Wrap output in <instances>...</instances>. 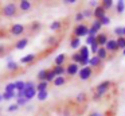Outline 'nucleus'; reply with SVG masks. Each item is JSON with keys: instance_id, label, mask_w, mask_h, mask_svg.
I'll return each mask as SVG.
<instances>
[{"instance_id": "6e6552de", "label": "nucleus", "mask_w": 125, "mask_h": 116, "mask_svg": "<svg viewBox=\"0 0 125 116\" xmlns=\"http://www.w3.org/2000/svg\"><path fill=\"white\" fill-rule=\"evenodd\" d=\"M66 66V74L69 76V77H74V76L78 74L79 72V65L78 64H74V62H69L67 65H65Z\"/></svg>"}, {"instance_id": "a211bd4d", "label": "nucleus", "mask_w": 125, "mask_h": 116, "mask_svg": "<svg viewBox=\"0 0 125 116\" xmlns=\"http://www.w3.org/2000/svg\"><path fill=\"white\" fill-rule=\"evenodd\" d=\"M66 59H67V55H66V54H59V55H57L54 59V66H63Z\"/></svg>"}, {"instance_id": "2eb2a0df", "label": "nucleus", "mask_w": 125, "mask_h": 116, "mask_svg": "<svg viewBox=\"0 0 125 116\" xmlns=\"http://www.w3.org/2000/svg\"><path fill=\"white\" fill-rule=\"evenodd\" d=\"M28 45V38L24 37V38H20L19 40H16L14 45V49H16V50H23V49H26Z\"/></svg>"}, {"instance_id": "dca6fc26", "label": "nucleus", "mask_w": 125, "mask_h": 116, "mask_svg": "<svg viewBox=\"0 0 125 116\" xmlns=\"http://www.w3.org/2000/svg\"><path fill=\"white\" fill-rule=\"evenodd\" d=\"M7 72H10L11 74H16V73H19L20 72V69H19V65L16 64V62H14V61H8V64H7Z\"/></svg>"}, {"instance_id": "b1692460", "label": "nucleus", "mask_w": 125, "mask_h": 116, "mask_svg": "<svg viewBox=\"0 0 125 116\" xmlns=\"http://www.w3.org/2000/svg\"><path fill=\"white\" fill-rule=\"evenodd\" d=\"M79 46H81V39L71 35V38H70V47L71 49H78Z\"/></svg>"}, {"instance_id": "09e8293b", "label": "nucleus", "mask_w": 125, "mask_h": 116, "mask_svg": "<svg viewBox=\"0 0 125 116\" xmlns=\"http://www.w3.org/2000/svg\"><path fill=\"white\" fill-rule=\"evenodd\" d=\"M63 3L65 4H74V3H77V0H63Z\"/></svg>"}, {"instance_id": "f3484780", "label": "nucleus", "mask_w": 125, "mask_h": 116, "mask_svg": "<svg viewBox=\"0 0 125 116\" xmlns=\"http://www.w3.org/2000/svg\"><path fill=\"white\" fill-rule=\"evenodd\" d=\"M78 53L81 54L82 59H85V61H89L90 59V50H89L87 46H81L79 50H78Z\"/></svg>"}, {"instance_id": "f704fd0d", "label": "nucleus", "mask_w": 125, "mask_h": 116, "mask_svg": "<svg viewBox=\"0 0 125 116\" xmlns=\"http://www.w3.org/2000/svg\"><path fill=\"white\" fill-rule=\"evenodd\" d=\"M36 96H38L39 101H44V100L47 99V96H49V92H47V90H44V92H38V93H36Z\"/></svg>"}, {"instance_id": "ea45409f", "label": "nucleus", "mask_w": 125, "mask_h": 116, "mask_svg": "<svg viewBox=\"0 0 125 116\" xmlns=\"http://www.w3.org/2000/svg\"><path fill=\"white\" fill-rule=\"evenodd\" d=\"M74 19H75V22L77 23H83V20H85V18H83V15H82V12H77L75 13V16H74Z\"/></svg>"}, {"instance_id": "cd10ccee", "label": "nucleus", "mask_w": 125, "mask_h": 116, "mask_svg": "<svg viewBox=\"0 0 125 116\" xmlns=\"http://www.w3.org/2000/svg\"><path fill=\"white\" fill-rule=\"evenodd\" d=\"M15 90H16L15 82H10V84H7L6 88H4V92H7V93H11V94H16V93H15Z\"/></svg>"}, {"instance_id": "412c9836", "label": "nucleus", "mask_w": 125, "mask_h": 116, "mask_svg": "<svg viewBox=\"0 0 125 116\" xmlns=\"http://www.w3.org/2000/svg\"><path fill=\"white\" fill-rule=\"evenodd\" d=\"M67 82V78L65 76H59V77H55V80L52 81V85L54 86H62Z\"/></svg>"}, {"instance_id": "72a5a7b5", "label": "nucleus", "mask_w": 125, "mask_h": 116, "mask_svg": "<svg viewBox=\"0 0 125 116\" xmlns=\"http://www.w3.org/2000/svg\"><path fill=\"white\" fill-rule=\"evenodd\" d=\"M114 35H116L117 38H121V37H124V27H116V28H114Z\"/></svg>"}, {"instance_id": "49530a36", "label": "nucleus", "mask_w": 125, "mask_h": 116, "mask_svg": "<svg viewBox=\"0 0 125 116\" xmlns=\"http://www.w3.org/2000/svg\"><path fill=\"white\" fill-rule=\"evenodd\" d=\"M89 116H105V115L101 113V112H98V111H93V112L89 113Z\"/></svg>"}, {"instance_id": "a19ab883", "label": "nucleus", "mask_w": 125, "mask_h": 116, "mask_svg": "<svg viewBox=\"0 0 125 116\" xmlns=\"http://www.w3.org/2000/svg\"><path fill=\"white\" fill-rule=\"evenodd\" d=\"M100 22H101V24H102V26H109V24H110V18H109L108 15H105L104 18L100 19Z\"/></svg>"}, {"instance_id": "a878e982", "label": "nucleus", "mask_w": 125, "mask_h": 116, "mask_svg": "<svg viewBox=\"0 0 125 116\" xmlns=\"http://www.w3.org/2000/svg\"><path fill=\"white\" fill-rule=\"evenodd\" d=\"M100 5H101V7H102L105 11H108V10H110V8L114 5V1H113V0H102Z\"/></svg>"}, {"instance_id": "37998d69", "label": "nucleus", "mask_w": 125, "mask_h": 116, "mask_svg": "<svg viewBox=\"0 0 125 116\" xmlns=\"http://www.w3.org/2000/svg\"><path fill=\"white\" fill-rule=\"evenodd\" d=\"M1 96H3V100H11L14 97H16V94H11V93H7V92H3Z\"/></svg>"}, {"instance_id": "e433bc0d", "label": "nucleus", "mask_w": 125, "mask_h": 116, "mask_svg": "<svg viewBox=\"0 0 125 116\" xmlns=\"http://www.w3.org/2000/svg\"><path fill=\"white\" fill-rule=\"evenodd\" d=\"M98 49H100V46H98V43L97 42H93L92 45H90V53H93V55H95L97 54V51H98Z\"/></svg>"}, {"instance_id": "603ef678", "label": "nucleus", "mask_w": 125, "mask_h": 116, "mask_svg": "<svg viewBox=\"0 0 125 116\" xmlns=\"http://www.w3.org/2000/svg\"><path fill=\"white\" fill-rule=\"evenodd\" d=\"M124 37H125V27H124Z\"/></svg>"}, {"instance_id": "0eeeda50", "label": "nucleus", "mask_w": 125, "mask_h": 116, "mask_svg": "<svg viewBox=\"0 0 125 116\" xmlns=\"http://www.w3.org/2000/svg\"><path fill=\"white\" fill-rule=\"evenodd\" d=\"M93 73H94V72H93V69L90 66H85V67H81V69H79L78 77H79V80H81V81H87V80L92 78Z\"/></svg>"}, {"instance_id": "7c9ffc66", "label": "nucleus", "mask_w": 125, "mask_h": 116, "mask_svg": "<svg viewBox=\"0 0 125 116\" xmlns=\"http://www.w3.org/2000/svg\"><path fill=\"white\" fill-rule=\"evenodd\" d=\"M90 27H92V28H94L97 32H100V30L102 28V24H101V22H100V20L94 19V20H93V23L90 24Z\"/></svg>"}, {"instance_id": "a18cd8bd", "label": "nucleus", "mask_w": 125, "mask_h": 116, "mask_svg": "<svg viewBox=\"0 0 125 116\" xmlns=\"http://www.w3.org/2000/svg\"><path fill=\"white\" fill-rule=\"evenodd\" d=\"M93 42H95V37H92V35H87L86 37V45L90 46Z\"/></svg>"}, {"instance_id": "2f4dec72", "label": "nucleus", "mask_w": 125, "mask_h": 116, "mask_svg": "<svg viewBox=\"0 0 125 116\" xmlns=\"http://www.w3.org/2000/svg\"><path fill=\"white\" fill-rule=\"evenodd\" d=\"M46 74H47V69L39 70L38 74H36V78H38V81H44V80H46Z\"/></svg>"}, {"instance_id": "f03ea898", "label": "nucleus", "mask_w": 125, "mask_h": 116, "mask_svg": "<svg viewBox=\"0 0 125 116\" xmlns=\"http://www.w3.org/2000/svg\"><path fill=\"white\" fill-rule=\"evenodd\" d=\"M112 85H113V82L109 80H105L102 81V82H100L97 86L94 88V94H93V100L94 101H98L100 99H102L104 94H106L109 90H110Z\"/></svg>"}, {"instance_id": "f257e3e1", "label": "nucleus", "mask_w": 125, "mask_h": 116, "mask_svg": "<svg viewBox=\"0 0 125 116\" xmlns=\"http://www.w3.org/2000/svg\"><path fill=\"white\" fill-rule=\"evenodd\" d=\"M0 15L6 19H14L20 15L19 8L16 3H6L3 7L0 8Z\"/></svg>"}, {"instance_id": "8fccbe9b", "label": "nucleus", "mask_w": 125, "mask_h": 116, "mask_svg": "<svg viewBox=\"0 0 125 116\" xmlns=\"http://www.w3.org/2000/svg\"><path fill=\"white\" fill-rule=\"evenodd\" d=\"M1 100H3V96H1V93H0V103H1Z\"/></svg>"}, {"instance_id": "79ce46f5", "label": "nucleus", "mask_w": 125, "mask_h": 116, "mask_svg": "<svg viewBox=\"0 0 125 116\" xmlns=\"http://www.w3.org/2000/svg\"><path fill=\"white\" fill-rule=\"evenodd\" d=\"M28 103L27 99H24V97H20V99H16V104L19 105V107H24L26 104Z\"/></svg>"}, {"instance_id": "5701e85b", "label": "nucleus", "mask_w": 125, "mask_h": 116, "mask_svg": "<svg viewBox=\"0 0 125 116\" xmlns=\"http://www.w3.org/2000/svg\"><path fill=\"white\" fill-rule=\"evenodd\" d=\"M87 100V94L85 93V92H81V93H78L75 96V103L77 104H83V103H86Z\"/></svg>"}, {"instance_id": "c756f323", "label": "nucleus", "mask_w": 125, "mask_h": 116, "mask_svg": "<svg viewBox=\"0 0 125 116\" xmlns=\"http://www.w3.org/2000/svg\"><path fill=\"white\" fill-rule=\"evenodd\" d=\"M55 80V74L54 72H52L51 69H47V74H46V82H52V81Z\"/></svg>"}, {"instance_id": "9d476101", "label": "nucleus", "mask_w": 125, "mask_h": 116, "mask_svg": "<svg viewBox=\"0 0 125 116\" xmlns=\"http://www.w3.org/2000/svg\"><path fill=\"white\" fill-rule=\"evenodd\" d=\"M109 40V35L106 32H98L97 37H95V42L98 43L100 47H105V45L108 43Z\"/></svg>"}, {"instance_id": "de8ad7c7", "label": "nucleus", "mask_w": 125, "mask_h": 116, "mask_svg": "<svg viewBox=\"0 0 125 116\" xmlns=\"http://www.w3.org/2000/svg\"><path fill=\"white\" fill-rule=\"evenodd\" d=\"M89 5H90V7H97V5H98V1H95V0H92V1H89Z\"/></svg>"}, {"instance_id": "ddd939ff", "label": "nucleus", "mask_w": 125, "mask_h": 116, "mask_svg": "<svg viewBox=\"0 0 125 116\" xmlns=\"http://www.w3.org/2000/svg\"><path fill=\"white\" fill-rule=\"evenodd\" d=\"M35 59H36V54L31 53V54H27V55L22 57V58H20V64H23V65H32L34 62H35Z\"/></svg>"}, {"instance_id": "864d4df0", "label": "nucleus", "mask_w": 125, "mask_h": 116, "mask_svg": "<svg viewBox=\"0 0 125 116\" xmlns=\"http://www.w3.org/2000/svg\"><path fill=\"white\" fill-rule=\"evenodd\" d=\"M0 116H1V115H0Z\"/></svg>"}, {"instance_id": "c85d7f7f", "label": "nucleus", "mask_w": 125, "mask_h": 116, "mask_svg": "<svg viewBox=\"0 0 125 116\" xmlns=\"http://www.w3.org/2000/svg\"><path fill=\"white\" fill-rule=\"evenodd\" d=\"M71 62H74V64H81V61H82V57H81V54L78 53V51H75V53H73L71 54Z\"/></svg>"}, {"instance_id": "c03bdc74", "label": "nucleus", "mask_w": 125, "mask_h": 116, "mask_svg": "<svg viewBox=\"0 0 125 116\" xmlns=\"http://www.w3.org/2000/svg\"><path fill=\"white\" fill-rule=\"evenodd\" d=\"M18 109H19V105H18L16 103H15V104H11L8 108H7V111H8V112H16Z\"/></svg>"}, {"instance_id": "1a4fd4ad", "label": "nucleus", "mask_w": 125, "mask_h": 116, "mask_svg": "<svg viewBox=\"0 0 125 116\" xmlns=\"http://www.w3.org/2000/svg\"><path fill=\"white\" fill-rule=\"evenodd\" d=\"M16 4L19 8V12H28L32 8V1H30V0H20Z\"/></svg>"}, {"instance_id": "bb28decb", "label": "nucleus", "mask_w": 125, "mask_h": 116, "mask_svg": "<svg viewBox=\"0 0 125 116\" xmlns=\"http://www.w3.org/2000/svg\"><path fill=\"white\" fill-rule=\"evenodd\" d=\"M125 11V1L124 0H118L116 3V12L117 13H122Z\"/></svg>"}, {"instance_id": "423d86ee", "label": "nucleus", "mask_w": 125, "mask_h": 116, "mask_svg": "<svg viewBox=\"0 0 125 116\" xmlns=\"http://www.w3.org/2000/svg\"><path fill=\"white\" fill-rule=\"evenodd\" d=\"M87 32H89V26L85 23H79L73 28V37H77V38L87 37Z\"/></svg>"}, {"instance_id": "4468645a", "label": "nucleus", "mask_w": 125, "mask_h": 116, "mask_svg": "<svg viewBox=\"0 0 125 116\" xmlns=\"http://www.w3.org/2000/svg\"><path fill=\"white\" fill-rule=\"evenodd\" d=\"M106 15V11L104 10L102 7H101L100 4L97 5V7L93 10V16H94V19H97V20H100L101 18H104V16Z\"/></svg>"}, {"instance_id": "473e14b6", "label": "nucleus", "mask_w": 125, "mask_h": 116, "mask_svg": "<svg viewBox=\"0 0 125 116\" xmlns=\"http://www.w3.org/2000/svg\"><path fill=\"white\" fill-rule=\"evenodd\" d=\"M10 53V47L7 45H0V57H4Z\"/></svg>"}, {"instance_id": "7ed1b4c3", "label": "nucleus", "mask_w": 125, "mask_h": 116, "mask_svg": "<svg viewBox=\"0 0 125 116\" xmlns=\"http://www.w3.org/2000/svg\"><path fill=\"white\" fill-rule=\"evenodd\" d=\"M41 30H42V23L38 20L30 22V23L26 24V35H27V38L28 37H35Z\"/></svg>"}, {"instance_id": "6ab92c4d", "label": "nucleus", "mask_w": 125, "mask_h": 116, "mask_svg": "<svg viewBox=\"0 0 125 116\" xmlns=\"http://www.w3.org/2000/svg\"><path fill=\"white\" fill-rule=\"evenodd\" d=\"M51 70L54 72L55 77H59V76H65L66 74V66H52Z\"/></svg>"}, {"instance_id": "c9c22d12", "label": "nucleus", "mask_w": 125, "mask_h": 116, "mask_svg": "<svg viewBox=\"0 0 125 116\" xmlns=\"http://www.w3.org/2000/svg\"><path fill=\"white\" fill-rule=\"evenodd\" d=\"M116 42H117V46H118V49H122V50H124V49H125V37L117 38Z\"/></svg>"}, {"instance_id": "9b49d317", "label": "nucleus", "mask_w": 125, "mask_h": 116, "mask_svg": "<svg viewBox=\"0 0 125 116\" xmlns=\"http://www.w3.org/2000/svg\"><path fill=\"white\" fill-rule=\"evenodd\" d=\"M105 49H106V51H108V53H112V54H116L117 51L120 50L114 38H113V39H109V40H108V43L105 45Z\"/></svg>"}, {"instance_id": "20e7f679", "label": "nucleus", "mask_w": 125, "mask_h": 116, "mask_svg": "<svg viewBox=\"0 0 125 116\" xmlns=\"http://www.w3.org/2000/svg\"><path fill=\"white\" fill-rule=\"evenodd\" d=\"M36 84H34V81H27L26 82V88L23 90V97L27 100H31L36 96Z\"/></svg>"}, {"instance_id": "4be33fe9", "label": "nucleus", "mask_w": 125, "mask_h": 116, "mask_svg": "<svg viewBox=\"0 0 125 116\" xmlns=\"http://www.w3.org/2000/svg\"><path fill=\"white\" fill-rule=\"evenodd\" d=\"M62 27H63V20H54L50 24V30H52V31H59Z\"/></svg>"}, {"instance_id": "3c124183", "label": "nucleus", "mask_w": 125, "mask_h": 116, "mask_svg": "<svg viewBox=\"0 0 125 116\" xmlns=\"http://www.w3.org/2000/svg\"><path fill=\"white\" fill-rule=\"evenodd\" d=\"M122 54H124V57H125V49H124V50H122Z\"/></svg>"}, {"instance_id": "4c0bfd02", "label": "nucleus", "mask_w": 125, "mask_h": 116, "mask_svg": "<svg viewBox=\"0 0 125 116\" xmlns=\"http://www.w3.org/2000/svg\"><path fill=\"white\" fill-rule=\"evenodd\" d=\"M15 86H16L18 92H22V90H24V88H26V82H23V81H16V82H15Z\"/></svg>"}, {"instance_id": "f8f14e48", "label": "nucleus", "mask_w": 125, "mask_h": 116, "mask_svg": "<svg viewBox=\"0 0 125 116\" xmlns=\"http://www.w3.org/2000/svg\"><path fill=\"white\" fill-rule=\"evenodd\" d=\"M102 62L104 61H101L97 55H93V57H90V59H89V66L92 67L93 70H94V69H100V67L102 66Z\"/></svg>"}, {"instance_id": "aec40b11", "label": "nucleus", "mask_w": 125, "mask_h": 116, "mask_svg": "<svg viewBox=\"0 0 125 116\" xmlns=\"http://www.w3.org/2000/svg\"><path fill=\"white\" fill-rule=\"evenodd\" d=\"M95 55H97L101 61H105V59L109 58V53L106 51L105 47H100V49H98V51H97V54H95Z\"/></svg>"}, {"instance_id": "393cba45", "label": "nucleus", "mask_w": 125, "mask_h": 116, "mask_svg": "<svg viewBox=\"0 0 125 116\" xmlns=\"http://www.w3.org/2000/svg\"><path fill=\"white\" fill-rule=\"evenodd\" d=\"M47 88H49V82H46V81H39L36 84V92H44L47 90Z\"/></svg>"}, {"instance_id": "39448f33", "label": "nucleus", "mask_w": 125, "mask_h": 116, "mask_svg": "<svg viewBox=\"0 0 125 116\" xmlns=\"http://www.w3.org/2000/svg\"><path fill=\"white\" fill-rule=\"evenodd\" d=\"M8 34L12 37H22L26 34V24L22 23H14L8 27Z\"/></svg>"}, {"instance_id": "58836bf2", "label": "nucleus", "mask_w": 125, "mask_h": 116, "mask_svg": "<svg viewBox=\"0 0 125 116\" xmlns=\"http://www.w3.org/2000/svg\"><path fill=\"white\" fill-rule=\"evenodd\" d=\"M81 12H82V15H83V18H85V19L92 18V16H93V10H90V8H86V10L81 11Z\"/></svg>"}]
</instances>
